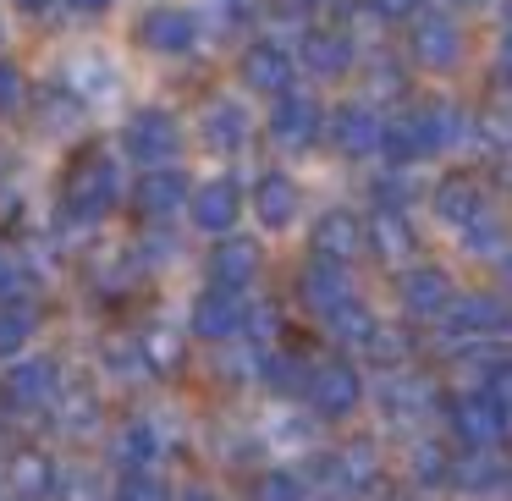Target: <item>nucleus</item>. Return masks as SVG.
Masks as SVG:
<instances>
[{
  "label": "nucleus",
  "instance_id": "obj_37",
  "mask_svg": "<svg viewBox=\"0 0 512 501\" xmlns=\"http://www.w3.org/2000/svg\"><path fill=\"white\" fill-rule=\"evenodd\" d=\"M254 501H309V490H303V479L292 468H270V474H259Z\"/></svg>",
  "mask_w": 512,
  "mask_h": 501
},
{
  "label": "nucleus",
  "instance_id": "obj_54",
  "mask_svg": "<svg viewBox=\"0 0 512 501\" xmlns=\"http://www.w3.org/2000/svg\"><path fill=\"white\" fill-rule=\"evenodd\" d=\"M507 331H512V325H507Z\"/></svg>",
  "mask_w": 512,
  "mask_h": 501
},
{
  "label": "nucleus",
  "instance_id": "obj_17",
  "mask_svg": "<svg viewBox=\"0 0 512 501\" xmlns=\"http://www.w3.org/2000/svg\"><path fill=\"white\" fill-rule=\"evenodd\" d=\"M188 199H193V188H188V177H182L177 166L144 171V177H138V188H133L138 215H149V221H171V215H177Z\"/></svg>",
  "mask_w": 512,
  "mask_h": 501
},
{
  "label": "nucleus",
  "instance_id": "obj_51",
  "mask_svg": "<svg viewBox=\"0 0 512 501\" xmlns=\"http://www.w3.org/2000/svg\"><path fill=\"white\" fill-rule=\"evenodd\" d=\"M507 28H512V0H507Z\"/></svg>",
  "mask_w": 512,
  "mask_h": 501
},
{
  "label": "nucleus",
  "instance_id": "obj_52",
  "mask_svg": "<svg viewBox=\"0 0 512 501\" xmlns=\"http://www.w3.org/2000/svg\"><path fill=\"white\" fill-rule=\"evenodd\" d=\"M0 501H17V496H0Z\"/></svg>",
  "mask_w": 512,
  "mask_h": 501
},
{
  "label": "nucleus",
  "instance_id": "obj_2",
  "mask_svg": "<svg viewBox=\"0 0 512 501\" xmlns=\"http://www.w3.org/2000/svg\"><path fill=\"white\" fill-rule=\"evenodd\" d=\"M375 402L391 430H424V419L435 413V386L424 375H413V369H380Z\"/></svg>",
  "mask_w": 512,
  "mask_h": 501
},
{
  "label": "nucleus",
  "instance_id": "obj_15",
  "mask_svg": "<svg viewBox=\"0 0 512 501\" xmlns=\"http://www.w3.org/2000/svg\"><path fill=\"white\" fill-rule=\"evenodd\" d=\"M309 254L314 259H331V265H353L364 254V221L353 210H325L309 232Z\"/></svg>",
  "mask_w": 512,
  "mask_h": 501
},
{
  "label": "nucleus",
  "instance_id": "obj_42",
  "mask_svg": "<svg viewBox=\"0 0 512 501\" xmlns=\"http://www.w3.org/2000/svg\"><path fill=\"white\" fill-rule=\"evenodd\" d=\"M17 105H23V72L0 56V116H12Z\"/></svg>",
  "mask_w": 512,
  "mask_h": 501
},
{
  "label": "nucleus",
  "instance_id": "obj_19",
  "mask_svg": "<svg viewBox=\"0 0 512 501\" xmlns=\"http://www.w3.org/2000/svg\"><path fill=\"white\" fill-rule=\"evenodd\" d=\"M254 215H259V226L265 232H287L292 221H298V210H303V193H298V182L287 177V171H265V177L254 182Z\"/></svg>",
  "mask_w": 512,
  "mask_h": 501
},
{
  "label": "nucleus",
  "instance_id": "obj_14",
  "mask_svg": "<svg viewBox=\"0 0 512 501\" xmlns=\"http://www.w3.org/2000/svg\"><path fill=\"white\" fill-rule=\"evenodd\" d=\"M188 210H193V226H199V232L232 237L237 215H243V188H237L232 177H210L204 188H193Z\"/></svg>",
  "mask_w": 512,
  "mask_h": 501
},
{
  "label": "nucleus",
  "instance_id": "obj_55",
  "mask_svg": "<svg viewBox=\"0 0 512 501\" xmlns=\"http://www.w3.org/2000/svg\"><path fill=\"white\" fill-rule=\"evenodd\" d=\"M397 501H402V496H397Z\"/></svg>",
  "mask_w": 512,
  "mask_h": 501
},
{
  "label": "nucleus",
  "instance_id": "obj_26",
  "mask_svg": "<svg viewBox=\"0 0 512 501\" xmlns=\"http://www.w3.org/2000/svg\"><path fill=\"white\" fill-rule=\"evenodd\" d=\"M50 413H56V424L67 435H89L100 424V397H94V386H61Z\"/></svg>",
  "mask_w": 512,
  "mask_h": 501
},
{
  "label": "nucleus",
  "instance_id": "obj_6",
  "mask_svg": "<svg viewBox=\"0 0 512 501\" xmlns=\"http://www.w3.org/2000/svg\"><path fill=\"white\" fill-rule=\"evenodd\" d=\"M380 133H386V116H380L375 105H364V100H347V105H336V111L325 116V138H331L347 160L380 155Z\"/></svg>",
  "mask_w": 512,
  "mask_h": 501
},
{
  "label": "nucleus",
  "instance_id": "obj_24",
  "mask_svg": "<svg viewBox=\"0 0 512 501\" xmlns=\"http://www.w3.org/2000/svg\"><path fill=\"white\" fill-rule=\"evenodd\" d=\"M259 276V243L254 237H221L210 254V287H232L243 292Z\"/></svg>",
  "mask_w": 512,
  "mask_h": 501
},
{
  "label": "nucleus",
  "instance_id": "obj_22",
  "mask_svg": "<svg viewBox=\"0 0 512 501\" xmlns=\"http://www.w3.org/2000/svg\"><path fill=\"white\" fill-rule=\"evenodd\" d=\"M199 133H204V144L215 149V155H237V149L248 144V105L243 100H210L204 105V116H199Z\"/></svg>",
  "mask_w": 512,
  "mask_h": 501
},
{
  "label": "nucleus",
  "instance_id": "obj_53",
  "mask_svg": "<svg viewBox=\"0 0 512 501\" xmlns=\"http://www.w3.org/2000/svg\"><path fill=\"white\" fill-rule=\"evenodd\" d=\"M0 39H6V28H0Z\"/></svg>",
  "mask_w": 512,
  "mask_h": 501
},
{
  "label": "nucleus",
  "instance_id": "obj_12",
  "mask_svg": "<svg viewBox=\"0 0 512 501\" xmlns=\"http://www.w3.org/2000/svg\"><path fill=\"white\" fill-rule=\"evenodd\" d=\"M243 309H248L243 292L204 287L199 298H193V336H199V342H232V336H243Z\"/></svg>",
  "mask_w": 512,
  "mask_h": 501
},
{
  "label": "nucleus",
  "instance_id": "obj_16",
  "mask_svg": "<svg viewBox=\"0 0 512 501\" xmlns=\"http://www.w3.org/2000/svg\"><path fill=\"white\" fill-rule=\"evenodd\" d=\"M138 39H144L155 56H188V50L199 45V17L182 12V6H155V12H144V23H138Z\"/></svg>",
  "mask_w": 512,
  "mask_h": 501
},
{
  "label": "nucleus",
  "instance_id": "obj_43",
  "mask_svg": "<svg viewBox=\"0 0 512 501\" xmlns=\"http://www.w3.org/2000/svg\"><path fill=\"white\" fill-rule=\"evenodd\" d=\"M369 12H375L380 23H413V17L424 12V0H369Z\"/></svg>",
  "mask_w": 512,
  "mask_h": 501
},
{
  "label": "nucleus",
  "instance_id": "obj_3",
  "mask_svg": "<svg viewBox=\"0 0 512 501\" xmlns=\"http://www.w3.org/2000/svg\"><path fill=\"white\" fill-rule=\"evenodd\" d=\"M122 149H127V160H133V166H144V171L171 166V160H177V149H182V127H177V116L160 111V105H144L138 116H127V127H122Z\"/></svg>",
  "mask_w": 512,
  "mask_h": 501
},
{
  "label": "nucleus",
  "instance_id": "obj_5",
  "mask_svg": "<svg viewBox=\"0 0 512 501\" xmlns=\"http://www.w3.org/2000/svg\"><path fill=\"white\" fill-rule=\"evenodd\" d=\"M303 397H309V408L320 413V419H347V413L364 402V380H358V369L347 364V358H325V364L309 369Z\"/></svg>",
  "mask_w": 512,
  "mask_h": 501
},
{
  "label": "nucleus",
  "instance_id": "obj_30",
  "mask_svg": "<svg viewBox=\"0 0 512 501\" xmlns=\"http://www.w3.org/2000/svg\"><path fill=\"white\" fill-rule=\"evenodd\" d=\"M375 314H369L364 309V303H342V309H336V314H325V331H331L336 336V347H353V353H364V342H369V331H375Z\"/></svg>",
  "mask_w": 512,
  "mask_h": 501
},
{
  "label": "nucleus",
  "instance_id": "obj_39",
  "mask_svg": "<svg viewBox=\"0 0 512 501\" xmlns=\"http://www.w3.org/2000/svg\"><path fill=\"white\" fill-rule=\"evenodd\" d=\"M474 138H485L490 149H512V111L507 105H485V111H474Z\"/></svg>",
  "mask_w": 512,
  "mask_h": 501
},
{
  "label": "nucleus",
  "instance_id": "obj_25",
  "mask_svg": "<svg viewBox=\"0 0 512 501\" xmlns=\"http://www.w3.org/2000/svg\"><path fill=\"white\" fill-rule=\"evenodd\" d=\"M331 463H336V485H342V496H358V490H369L380 479L375 441H347L342 452H331Z\"/></svg>",
  "mask_w": 512,
  "mask_h": 501
},
{
  "label": "nucleus",
  "instance_id": "obj_28",
  "mask_svg": "<svg viewBox=\"0 0 512 501\" xmlns=\"http://www.w3.org/2000/svg\"><path fill=\"white\" fill-rule=\"evenodd\" d=\"M34 325H39V309L28 298H6L0 303V358H17L28 342H34Z\"/></svg>",
  "mask_w": 512,
  "mask_h": 501
},
{
  "label": "nucleus",
  "instance_id": "obj_18",
  "mask_svg": "<svg viewBox=\"0 0 512 501\" xmlns=\"http://www.w3.org/2000/svg\"><path fill=\"white\" fill-rule=\"evenodd\" d=\"M298 292H303V303H309L320 320H325V314H336L342 303L358 298L347 265H331V259H309V265H303V276H298Z\"/></svg>",
  "mask_w": 512,
  "mask_h": 501
},
{
  "label": "nucleus",
  "instance_id": "obj_4",
  "mask_svg": "<svg viewBox=\"0 0 512 501\" xmlns=\"http://www.w3.org/2000/svg\"><path fill=\"white\" fill-rule=\"evenodd\" d=\"M446 419H452V435L468 446V452H496V446L512 435L507 413L490 402V391H463V397H452Z\"/></svg>",
  "mask_w": 512,
  "mask_h": 501
},
{
  "label": "nucleus",
  "instance_id": "obj_41",
  "mask_svg": "<svg viewBox=\"0 0 512 501\" xmlns=\"http://www.w3.org/2000/svg\"><path fill=\"white\" fill-rule=\"evenodd\" d=\"M6 298H23V254L0 243V303Z\"/></svg>",
  "mask_w": 512,
  "mask_h": 501
},
{
  "label": "nucleus",
  "instance_id": "obj_46",
  "mask_svg": "<svg viewBox=\"0 0 512 501\" xmlns=\"http://www.w3.org/2000/svg\"><path fill=\"white\" fill-rule=\"evenodd\" d=\"M17 6H23V12H34V17H45L50 6H61V0H17Z\"/></svg>",
  "mask_w": 512,
  "mask_h": 501
},
{
  "label": "nucleus",
  "instance_id": "obj_50",
  "mask_svg": "<svg viewBox=\"0 0 512 501\" xmlns=\"http://www.w3.org/2000/svg\"><path fill=\"white\" fill-rule=\"evenodd\" d=\"M457 6H490V0H457Z\"/></svg>",
  "mask_w": 512,
  "mask_h": 501
},
{
  "label": "nucleus",
  "instance_id": "obj_20",
  "mask_svg": "<svg viewBox=\"0 0 512 501\" xmlns=\"http://www.w3.org/2000/svg\"><path fill=\"white\" fill-rule=\"evenodd\" d=\"M303 67L314 72V78H342L347 67H353V34H347L342 23H314L309 34H303Z\"/></svg>",
  "mask_w": 512,
  "mask_h": 501
},
{
  "label": "nucleus",
  "instance_id": "obj_9",
  "mask_svg": "<svg viewBox=\"0 0 512 501\" xmlns=\"http://www.w3.org/2000/svg\"><path fill=\"white\" fill-rule=\"evenodd\" d=\"M325 133V111L309 100V94H281L276 111H270V138H276L281 149H292V155H303V149H314Z\"/></svg>",
  "mask_w": 512,
  "mask_h": 501
},
{
  "label": "nucleus",
  "instance_id": "obj_27",
  "mask_svg": "<svg viewBox=\"0 0 512 501\" xmlns=\"http://www.w3.org/2000/svg\"><path fill=\"white\" fill-rule=\"evenodd\" d=\"M61 83H67V94H72L78 105H89V100L105 105V100L116 94V72L105 67V61H94V56H78V61L67 67V78H61Z\"/></svg>",
  "mask_w": 512,
  "mask_h": 501
},
{
  "label": "nucleus",
  "instance_id": "obj_29",
  "mask_svg": "<svg viewBox=\"0 0 512 501\" xmlns=\"http://www.w3.org/2000/svg\"><path fill=\"white\" fill-rule=\"evenodd\" d=\"M116 463L122 468H155L160 463V430L149 419H133L122 424V435H116Z\"/></svg>",
  "mask_w": 512,
  "mask_h": 501
},
{
  "label": "nucleus",
  "instance_id": "obj_13",
  "mask_svg": "<svg viewBox=\"0 0 512 501\" xmlns=\"http://www.w3.org/2000/svg\"><path fill=\"white\" fill-rule=\"evenodd\" d=\"M364 248L380 259V265L408 270L413 254H419V237H413V226H408V215H402V210H375L364 221Z\"/></svg>",
  "mask_w": 512,
  "mask_h": 501
},
{
  "label": "nucleus",
  "instance_id": "obj_49",
  "mask_svg": "<svg viewBox=\"0 0 512 501\" xmlns=\"http://www.w3.org/2000/svg\"><path fill=\"white\" fill-rule=\"evenodd\" d=\"M501 490H512V468H507V474H501Z\"/></svg>",
  "mask_w": 512,
  "mask_h": 501
},
{
  "label": "nucleus",
  "instance_id": "obj_32",
  "mask_svg": "<svg viewBox=\"0 0 512 501\" xmlns=\"http://www.w3.org/2000/svg\"><path fill=\"white\" fill-rule=\"evenodd\" d=\"M309 369L314 364H303V358H292V353H259V375H265V386L270 391H303L309 386Z\"/></svg>",
  "mask_w": 512,
  "mask_h": 501
},
{
  "label": "nucleus",
  "instance_id": "obj_40",
  "mask_svg": "<svg viewBox=\"0 0 512 501\" xmlns=\"http://www.w3.org/2000/svg\"><path fill=\"white\" fill-rule=\"evenodd\" d=\"M485 391H490V402H496V408L507 413V424H512V358H501V364H490V375H485Z\"/></svg>",
  "mask_w": 512,
  "mask_h": 501
},
{
  "label": "nucleus",
  "instance_id": "obj_44",
  "mask_svg": "<svg viewBox=\"0 0 512 501\" xmlns=\"http://www.w3.org/2000/svg\"><path fill=\"white\" fill-rule=\"evenodd\" d=\"M67 12H78V17H105L111 12V0H61Z\"/></svg>",
  "mask_w": 512,
  "mask_h": 501
},
{
  "label": "nucleus",
  "instance_id": "obj_8",
  "mask_svg": "<svg viewBox=\"0 0 512 501\" xmlns=\"http://www.w3.org/2000/svg\"><path fill=\"white\" fill-rule=\"evenodd\" d=\"M237 78H243L254 94H270V100H281V94H292L298 61H292V50L276 45V39H254V45L243 50V61H237Z\"/></svg>",
  "mask_w": 512,
  "mask_h": 501
},
{
  "label": "nucleus",
  "instance_id": "obj_33",
  "mask_svg": "<svg viewBox=\"0 0 512 501\" xmlns=\"http://www.w3.org/2000/svg\"><path fill=\"white\" fill-rule=\"evenodd\" d=\"M463 248H468V254H479V259H501L512 248V237H507V226L485 210L474 226H463Z\"/></svg>",
  "mask_w": 512,
  "mask_h": 501
},
{
  "label": "nucleus",
  "instance_id": "obj_38",
  "mask_svg": "<svg viewBox=\"0 0 512 501\" xmlns=\"http://www.w3.org/2000/svg\"><path fill=\"white\" fill-rule=\"evenodd\" d=\"M413 479H419V485H446V479H452V457L435 441H419L413 446Z\"/></svg>",
  "mask_w": 512,
  "mask_h": 501
},
{
  "label": "nucleus",
  "instance_id": "obj_7",
  "mask_svg": "<svg viewBox=\"0 0 512 501\" xmlns=\"http://www.w3.org/2000/svg\"><path fill=\"white\" fill-rule=\"evenodd\" d=\"M56 391H61V375L50 358H17L0 380V402L12 413H45L56 402Z\"/></svg>",
  "mask_w": 512,
  "mask_h": 501
},
{
  "label": "nucleus",
  "instance_id": "obj_11",
  "mask_svg": "<svg viewBox=\"0 0 512 501\" xmlns=\"http://www.w3.org/2000/svg\"><path fill=\"white\" fill-rule=\"evenodd\" d=\"M6 496H17V501H45V496H56V485H61V468H56V457L45 452V446H17L12 457H6Z\"/></svg>",
  "mask_w": 512,
  "mask_h": 501
},
{
  "label": "nucleus",
  "instance_id": "obj_45",
  "mask_svg": "<svg viewBox=\"0 0 512 501\" xmlns=\"http://www.w3.org/2000/svg\"><path fill=\"white\" fill-rule=\"evenodd\" d=\"M496 72H501V83H512V28H507V39H501V50H496Z\"/></svg>",
  "mask_w": 512,
  "mask_h": 501
},
{
  "label": "nucleus",
  "instance_id": "obj_31",
  "mask_svg": "<svg viewBox=\"0 0 512 501\" xmlns=\"http://www.w3.org/2000/svg\"><path fill=\"white\" fill-rule=\"evenodd\" d=\"M501 474H507V468H501L490 452L452 457V485H457V490H474V496H485V490H496V485H501Z\"/></svg>",
  "mask_w": 512,
  "mask_h": 501
},
{
  "label": "nucleus",
  "instance_id": "obj_35",
  "mask_svg": "<svg viewBox=\"0 0 512 501\" xmlns=\"http://www.w3.org/2000/svg\"><path fill=\"white\" fill-rule=\"evenodd\" d=\"M111 501H171V496H166V485H160L155 468H122Z\"/></svg>",
  "mask_w": 512,
  "mask_h": 501
},
{
  "label": "nucleus",
  "instance_id": "obj_47",
  "mask_svg": "<svg viewBox=\"0 0 512 501\" xmlns=\"http://www.w3.org/2000/svg\"><path fill=\"white\" fill-rule=\"evenodd\" d=\"M182 501H226V496H215V490H182Z\"/></svg>",
  "mask_w": 512,
  "mask_h": 501
},
{
  "label": "nucleus",
  "instance_id": "obj_48",
  "mask_svg": "<svg viewBox=\"0 0 512 501\" xmlns=\"http://www.w3.org/2000/svg\"><path fill=\"white\" fill-rule=\"evenodd\" d=\"M501 281H507V287H512V248H507V254H501Z\"/></svg>",
  "mask_w": 512,
  "mask_h": 501
},
{
  "label": "nucleus",
  "instance_id": "obj_36",
  "mask_svg": "<svg viewBox=\"0 0 512 501\" xmlns=\"http://www.w3.org/2000/svg\"><path fill=\"white\" fill-rule=\"evenodd\" d=\"M364 358H375L380 369H402L408 364V336L397 331V325H375L364 342Z\"/></svg>",
  "mask_w": 512,
  "mask_h": 501
},
{
  "label": "nucleus",
  "instance_id": "obj_21",
  "mask_svg": "<svg viewBox=\"0 0 512 501\" xmlns=\"http://www.w3.org/2000/svg\"><path fill=\"white\" fill-rule=\"evenodd\" d=\"M413 56H419L430 72L457 67V56H463V34H457L452 17H441V12L413 17Z\"/></svg>",
  "mask_w": 512,
  "mask_h": 501
},
{
  "label": "nucleus",
  "instance_id": "obj_1",
  "mask_svg": "<svg viewBox=\"0 0 512 501\" xmlns=\"http://www.w3.org/2000/svg\"><path fill=\"white\" fill-rule=\"evenodd\" d=\"M122 199V177H116V160L100 155V149H83L78 160L67 166V182H61V210L72 221H105Z\"/></svg>",
  "mask_w": 512,
  "mask_h": 501
},
{
  "label": "nucleus",
  "instance_id": "obj_34",
  "mask_svg": "<svg viewBox=\"0 0 512 501\" xmlns=\"http://www.w3.org/2000/svg\"><path fill=\"white\" fill-rule=\"evenodd\" d=\"M138 364L155 369V375H171V369L182 364V342H177L171 331H149V336H138Z\"/></svg>",
  "mask_w": 512,
  "mask_h": 501
},
{
  "label": "nucleus",
  "instance_id": "obj_10",
  "mask_svg": "<svg viewBox=\"0 0 512 501\" xmlns=\"http://www.w3.org/2000/svg\"><path fill=\"white\" fill-rule=\"evenodd\" d=\"M397 298H402V314H413V320H441L446 309H452L457 287L446 270L435 265H408L397 281Z\"/></svg>",
  "mask_w": 512,
  "mask_h": 501
},
{
  "label": "nucleus",
  "instance_id": "obj_23",
  "mask_svg": "<svg viewBox=\"0 0 512 501\" xmlns=\"http://www.w3.org/2000/svg\"><path fill=\"white\" fill-rule=\"evenodd\" d=\"M430 210L441 215V221H452V226H474L479 215H485V193H479V182L468 177V171H452V177L435 182Z\"/></svg>",
  "mask_w": 512,
  "mask_h": 501
}]
</instances>
